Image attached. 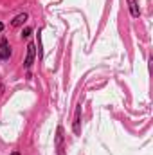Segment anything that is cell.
<instances>
[{
	"mask_svg": "<svg viewBox=\"0 0 153 155\" xmlns=\"http://www.w3.org/2000/svg\"><path fill=\"white\" fill-rule=\"evenodd\" d=\"M31 35V29L27 27V29H24V33H22V36H29Z\"/></svg>",
	"mask_w": 153,
	"mask_h": 155,
	"instance_id": "obj_6",
	"label": "cell"
},
{
	"mask_svg": "<svg viewBox=\"0 0 153 155\" xmlns=\"http://www.w3.org/2000/svg\"><path fill=\"white\" fill-rule=\"evenodd\" d=\"M25 20H27V15H25V13H22V15H18V16L11 22V25H13V27H18V25H22Z\"/></svg>",
	"mask_w": 153,
	"mask_h": 155,
	"instance_id": "obj_3",
	"label": "cell"
},
{
	"mask_svg": "<svg viewBox=\"0 0 153 155\" xmlns=\"http://www.w3.org/2000/svg\"><path fill=\"white\" fill-rule=\"evenodd\" d=\"M74 132H76V134H79V108H77V112H76V121H74Z\"/></svg>",
	"mask_w": 153,
	"mask_h": 155,
	"instance_id": "obj_5",
	"label": "cell"
},
{
	"mask_svg": "<svg viewBox=\"0 0 153 155\" xmlns=\"http://www.w3.org/2000/svg\"><path fill=\"white\" fill-rule=\"evenodd\" d=\"M34 54H36V51H34V43H29V45H27V56H25V61H24V65H25L27 69L33 65Z\"/></svg>",
	"mask_w": 153,
	"mask_h": 155,
	"instance_id": "obj_1",
	"label": "cell"
},
{
	"mask_svg": "<svg viewBox=\"0 0 153 155\" xmlns=\"http://www.w3.org/2000/svg\"><path fill=\"white\" fill-rule=\"evenodd\" d=\"M128 4H130L132 16H139V7H137V2H135V0H128Z\"/></svg>",
	"mask_w": 153,
	"mask_h": 155,
	"instance_id": "obj_4",
	"label": "cell"
},
{
	"mask_svg": "<svg viewBox=\"0 0 153 155\" xmlns=\"http://www.w3.org/2000/svg\"><path fill=\"white\" fill-rule=\"evenodd\" d=\"M2 29H4V24H2V22H0V33H2Z\"/></svg>",
	"mask_w": 153,
	"mask_h": 155,
	"instance_id": "obj_7",
	"label": "cell"
},
{
	"mask_svg": "<svg viewBox=\"0 0 153 155\" xmlns=\"http://www.w3.org/2000/svg\"><path fill=\"white\" fill-rule=\"evenodd\" d=\"M11 56V47H9V43H7V40L4 38L0 41V58L2 60H7Z\"/></svg>",
	"mask_w": 153,
	"mask_h": 155,
	"instance_id": "obj_2",
	"label": "cell"
}]
</instances>
